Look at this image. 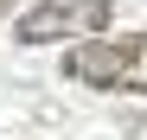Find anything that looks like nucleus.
I'll return each mask as SVG.
<instances>
[{
	"instance_id": "1",
	"label": "nucleus",
	"mask_w": 147,
	"mask_h": 140,
	"mask_svg": "<svg viewBox=\"0 0 147 140\" xmlns=\"http://www.w3.org/2000/svg\"><path fill=\"white\" fill-rule=\"evenodd\" d=\"M64 77L70 83H90V89H121V96H147V32L128 38H90L64 57Z\"/></svg>"
},
{
	"instance_id": "3",
	"label": "nucleus",
	"mask_w": 147,
	"mask_h": 140,
	"mask_svg": "<svg viewBox=\"0 0 147 140\" xmlns=\"http://www.w3.org/2000/svg\"><path fill=\"white\" fill-rule=\"evenodd\" d=\"M0 13H13V0H0Z\"/></svg>"
},
{
	"instance_id": "2",
	"label": "nucleus",
	"mask_w": 147,
	"mask_h": 140,
	"mask_svg": "<svg viewBox=\"0 0 147 140\" xmlns=\"http://www.w3.org/2000/svg\"><path fill=\"white\" fill-rule=\"evenodd\" d=\"M115 19V0H38L32 13H19L13 38L19 45H45V38H96Z\"/></svg>"
}]
</instances>
